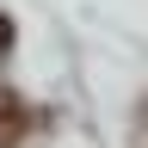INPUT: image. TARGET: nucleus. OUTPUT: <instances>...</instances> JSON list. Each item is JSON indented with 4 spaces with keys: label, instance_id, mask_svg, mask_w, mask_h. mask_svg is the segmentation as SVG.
<instances>
[{
    "label": "nucleus",
    "instance_id": "obj_1",
    "mask_svg": "<svg viewBox=\"0 0 148 148\" xmlns=\"http://www.w3.org/2000/svg\"><path fill=\"white\" fill-rule=\"evenodd\" d=\"M18 136H25V111H18V99L0 86V148H18Z\"/></svg>",
    "mask_w": 148,
    "mask_h": 148
},
{
    "label": "nucleus",
    "instance_id": "obj_2",
    "mask_svg": "<svg viewBox=\"0 0 148 148\" xmlns=\"http://www.w3.org/2000/svg\"><path fill=\"white\" fill-rule=\"evenodd\" d=\"M0 49H12V25H6V12H0Z\"/></svg>",
    "mask_w": 148,
    "mask_h": 148
}]
</instances>
